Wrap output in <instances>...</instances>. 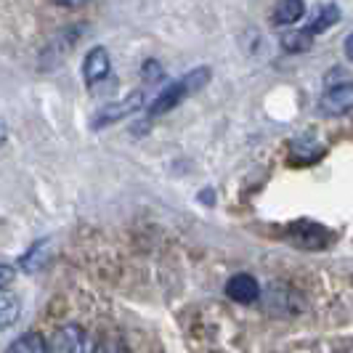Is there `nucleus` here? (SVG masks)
I'll return each mask as SVG.
<instances>
[{
    "instance_id": "4468645a",
    "label": "nucleus",
    "mask_w": 353,
    "mask_h": 353,
    "mask_svg": "<svg viewBox=\"0 0 353 353\" xmlns=\"http://www.w3.org/2000/svg\"><path fill=\"white\" fill-rule=\"evenodd\" d=\"M345 56L353 61V35H348V40H345Z\"/></svg>"
},
{
    "instance_id": "423d86ee",
    "label": "nucleus",
    "mask_w": 353,
    "mask_h": 353,
    "mask_svg": "<svg viewBox=\"0 0 353 353\" xmlns=\"http://www.w3.org/2000/svg\"><path fill=\"white\" fill-rule=\"evenodd\" d=\"M226 295L236 303H252V301H258L261 287H258V282H255L250 274H236V276H231L229 284H226Z\"/></svg>"
},
{
    "instance_id": "ddd939ff",
    "label": "nucleus",
    "mask_w": 353,
    "mask_h": 353,
    "mask_svg": "<svg viewBox=\"0 0 353 353\" xmlns=\"http://www.w3.org/2000/svg\"><path fill=\"white\" fill-rule=\"evenodd\" d=\"M56 6H64V8H77V6H85L88 0H53Z\"/></svg>"
},
{
    "instance_id": "1a4fd4ad",
    "label": "nucleus",
    "mask_w": 353,
    "mask_h": 353,
    "mask_svg": "<svg viewBox=\"0 0 353 353\" xmlns=\"http://www.w3.org/2000/svg\"><path fill=\"white\" fill-rule=\"evenodd\" d=\"M6 353H51V345L46 343V337L40 332H27V335L17 337Z\"/></svg>"
},
{
    "instance_id": "f03ea898",
    "label": "nucleus",
    "mask_w": 353,
    "mask_h": 353,
    "mask_svg": "<svg viewBox=\"0 0 353 353\" xmlns=\"http://www.w3.org/2000/svg\"><path fill=\"white\" fill-rule=\"evenodd\" d=\"M51 353H93V340L83 327L67 324L51 337Z\"/></svg>"
},
{
    "instance_id": "7ed1b4c3",
    "label": "nucleus",
    "mask_w": 353,
    "mask_h": 353,
    "mask_svg": "<svg viewBox=\"0 0 353 353\" xmlns=\"http://www.w3.org/2000/svg\"><path fill=\"white\" fill-rule=\"evenodd\" d=\"M321 112L330 114V117H343L353 109V83H337V85H330L321 96Z\"/></svg>"
},
{
    "instance_id": "39448f33",
    "label": "nucleus",
    "mask_w": 353,
    "mask_h": 353,
    "mask_svg": "<svg viewBox=\"0 0 353 353\" xmlns=\"http://www.w3.org/2000/svg\"><path fill=\"white\" fill-rule=\"evenodd\" d=\"M109 72H112V59H109V51L106 48H90L88 56H85V64H83V74H85V80H88L90 85H96V83H101L109 77Z\"/></svg>"
},
{
    "instance_id": "f257e3e1",
    "label": "nucleus",
    "mask_w": 353,
    "mask_h": 353,
    "mask_svg": "<svg viewBox=\"0 0 353 353\" xmlns=\"http://www.w3.org/2000/svg\"><path fill=\"white\" fill-rule=\"evenodd\" d=\"M208 80H210V70H208V67H199V70H192L189 74L178 77L176 83H170V85L162 90L154 101H152V106H149V114H152V117H159V114L170 112V109L181 104L183 99H189L194 90L202 88Z\"/></svg>"
},
{
    "instance_id": "20e7f679",
    "label": "nucleus",
    "mask_w": 353,
    "mask_h": 353,
    "mask_svg": "<svg viewBox=\"0 0 353 353\" xmlns=\"http://www.w3.org/2000/svg\"><path fill=\"white\" fill-rule=\"evenodd\" d=\"M141 104H143V93L141 90H136V93H130L125 101L104 106V109L96 114V128H99V125H109V123L123 120V117H128V114H133L136 109H141Z\"/></svg>"
},
{
    "instance_id": "f8f14e48",
    "label": "nucleus",
    "mask_w": 353,
    "mask_h": 353,
    "mask_svg": "<svg viewBox=\"0 0 353 353\" xmlns=\"http://www.w3.org/2000/svg\"><path fill=\"white\" fill-rule=\"evenodd\" d=\"M0 308H3V327H11L14 324V319L19 316V298H14L8 290H3V301H0Z\"/></svg>"
},
{
    "instance_id": "0eeeda50",
    "label": "nucleus",
    "mask_w": 353,
    "mask_h": 353,
    "mask_svg": "<svg viewBox=\"0 0 353 353\" xmlns=\"http://www.w3.org/2000/svg\"><path fill=\"white\" fill-rule=\"evenodd\" d=\"M292 239L305 250H319L327 245L330 234L319 223H292Z\"/></svg>"
},
{
    "instance_id": "9d476101",
    "label": "nucleus",
    "mask_w": 353,
    "mask_h": 353,
    "mask_svg": "<svg viewBox=\"0 0 353 353\" xmlns=\"http://www.w3.org/2000/svg\"><path fill=\"white\" fill-rule=\"evenodd\" d=\"M337 21H340V8L332 6V3H327V6L319 8V14L311 19V24H308L305 30H308L311 35H321V32H327L332 24H337Z\"/></svg>"
},
{
    "instance_id": "6e6552de",
    "label": "nucleus",
    "mask_w": 353,
    "mask_h": 353,
    "mask_svg": "<svg viewBox=\"0 0 353 353\" xmlns=\"http://www.w3.org/2000/svg\"><path fill=\"white\" fill-rule=\"evenodd\" d=\"M303 14H305V3L303 0H279L276 8H274V24L279 27H287V24H295L301 21Z\"/></svg>"
},
{
    "instance_id": "9b49d317",
    "label": "nucleus",
    "mask_w": 353,
    "mask_h": 353,
    "mask_svg": "<svg viewBox=\"0 0 353 353\" xmlns=\"http://www.w3.org/2000/svg\"><path fill=\"white\" fill-rule=\"evenodd\" d=\"M314 46V35L308 30H290L282 35V48L287 53H305Z\"/></svg>"
}]
</instances>
